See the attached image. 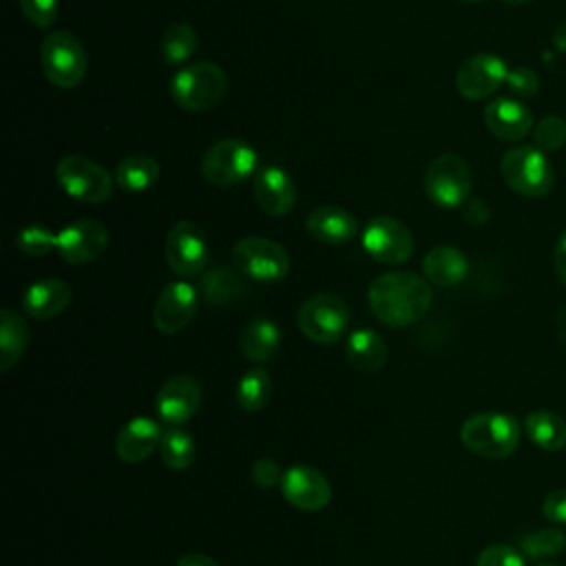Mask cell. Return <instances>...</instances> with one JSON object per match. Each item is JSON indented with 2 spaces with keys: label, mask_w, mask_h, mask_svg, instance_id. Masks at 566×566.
<instances>
[{
  "label": "cell",
  "mask_w": 566,
  "mask_h": 566,
  "mask_svg": "<svg viewBox=\"0 0 566 566\" xmlns=\"http://www.w3.org/2000/svg\"><path fill=\"white\" fill-rule=\"evenodd\" d=\"M367 301L380 323L389 327H405L429 312L433 292L422 276L396 270L371 281Z\"/></svg>",
  "instance_id": "obj_1"
},
{
  "label": "cell",
  "mask_w": 566,
  "mask_h": 566,
  "mask_svg": "<svg viewBox=\"0 0 566 566\" xmlns=\"http://www.w3.org/2000/svg\"><path fill=\"white\" fill-rule=\"evenodd\" d=\"M520 424L513 416L502 411H480L469 416L460 427L462 444L482 458H509L520 444Z\"/></svg>",
  "instance_id": "obj_2"
},
{
  "label": "cell",
  "mask_w": 566,
  "mask_h": 566,
  "mask_svg": "<svg viewBox=\"0 0 566 566\" xmlns=\"http://www.w3.org/2000/svg\"><path fill=\"white\" fill-rule=\"evenodd\" d=\"M500 172L511 190L528 199L548 195L555 181V172L546 153L528 144L509 148L500 159Z\"/></svg>",
  "instance_id": "obj_3"
},
{
  "label": "cell",
  "mask_w": 566,
  "mask_h": 566,
  "mask_svg": "<svg viewBox=\"0 0 566 566\" xmlns=\"http://www.w3.org/2000/svg\"><path fill=\"white\" fill-rule=\"evenodd\" d=\"M471 186V168L464 157L455 153H442L433 157L424 168V195L440 208H460L469 199Z\"/></svg>",
  "instance_id": "obj_4"
},
{
  "label": "cell",
  "mask_w": 566,
  "mask_h": 566,
  "mask_svg": "<svg viewBox=\"0 0 566 566\" xmlns=\"http://www.w3.org/2000/svg\"><path fill=\"white\" fill-rule=\"evenodd\" d=\"M226 93V73L219 64L195 62L179 69L170 80L172 99L186 111H208Z\"/></svg>",
  "instance_id": "obj_5"
},
{
  "label": "cell",
  "mask_w": 566,
  "mask_h": 566,
  "mask_svg": "<svg viewBox=\"0 0 566 566\" xmlns=\"http://www.w3.org/2000/svg\"><path fill=\"white\" fill-rule=\"evenodd\" d=\"M256 164L259 155L248 142L239 137H228L219 139L206 150L201 159V175L208 184L228 188L256 175Z\"/></svg>",
  "instance_id": "obj_6"
},
{
  "label": "cell",
  "mask_w": 566,
  "mask_h": 566,
  "mask_svg": "<svg viewBox=\"0 0 566 566\" xmlns=\"http://www.w3.org/2000/svg\"><path fill=\"white\" fill-rule=\"evenodd\" d=\"M349 305L329 292H321L301 303L296 312V327L318 345L336 343L349 327Z\"/></svg>",
  "instance_id": "obj_7"
},
{
  "label": "cell",
  "mask_w": 566,
  "mask_h": 566,
  "mask_svg": "<svg viewBox=\"0 0 566 566\" xmlns=\"http://www.w3.org/2000/svg\"><path fill=\"white\" fill-rule=\"evenodd\" d=\"M40 62L44 77L57 88H73L86 75V51L69 31H53L42 40Z\"/></svg>",
  "instance_id": "obj_8"
},
{
  "label": "cell",
  "mask_w": 566,
  "mask_h": 566,
  "mask_svg": "<svg viewBox=\"0 0 566 566\" xmlns=\"http://www.w3.org/2000/svg\"><path fill=\"white\" fill-rule=\"evenodd\" d=\"M55 179L69 197L84 203H102L113 195L111 172L82 155L62 157L55 164Z\"/></svg>",
  "instance_id": "obj_9"
},
{
  "label": "cell",
  "mask_w": 566,
  "mask_h": 566,
  "mask_svg": "<svg viewBox=\"0 0 566 566\" xmlns=\"http://www.w3.org/2000/svg\"><path fill=\"white\" fill-rule=\"evenodd\" d=\"M232 263L234 268L261 283H276L285 279L290 270V256L287 250L265 237H243L232 248Z\"/></svg>",
  "instance_id": "obj_10"
},
{
  "label": "cell",
  "mask_w": 566,
  "mask_h": 566,
  "mask_svg": "<svg viewBox=\"0 0 566 566\" xmlns=\"http://www.w3.org/2000/svg\"><path fill=\"white\" fill-rule=\"evenodd\" d=\"M363 248L378 263L400 265L413 254V234L396 217L378 214L363 230Z\"/></svg>",
  "instance_id": "obj_11"
},
{
  "label": "cell",
  "mask_w": 566,
  "mask_h": 566,
  "mask_svg": "<svg viewBox=\"0 0 566 566\" xmlns=\"http://www.w3.org/2000/svg\"><path fill=\"white\" fill-rule=\"evenodd\" d=\"M168 268L179 276L201 274L208 265L210 248L203 230L192 221H177L164 245Z\"/></svg>",
  "instance_id": "obj_12"
},
{
  "label": "cell",
  "mask_w": 566,
  "mask_h": 566,
  "mask_svg": "<svg viewBox=\"0 0 566 566\" xmlns=\"http://www.w3.org/2000/svg\"><path fill=\"white\" fill-rule=\"evenodd\" d=\"M509 75L506 62L495 53H475L467 57L455 73V91L467 99L491 97Z\"/></svg>",
  "instance_id": "obj_13"
},
{
  "label": "cell",
  "mask_w": 566,
  "mask_h": 566,
  "mask_svg": "<svg viewBox=\"0 0 566 566\" xmlns=\"http://www.w3.org/2000/svg\"><path fill=\"white\" fill-rule=\"evenodd\" d=\"M108 245V230L97 219H77L57 232V252L66 263L95 261Z\"/></svg>",
  "instance_id": "obj_14"
},
{
  "label": "cell",
  "mask_w": 566,
  "mask_h": 566,
  "mask_svg": "<svg viewBox=\"0 0 566 566\" xmlns=\"http://www.w3.org/2000/svg\"><path fill=\"white\" fill-rule=\"evenodd\" d=\"M281 493L294 509L301 511H321L332 500V486L327 478L310 464L290 467L283 473Z\"/></svg>",
  "instance_id": "obj_15"
},
{
  "label": "cell",
  "mask_w": 566,
  "mask_h": 566,
  "mask_svg": "<svg viewBox=\"0 0 566 566\" xmlns=\"http://www.w3.org/2000/svg\"><path fill=\"white\" fill-rule=\"evenodd\" d=\"M197 314V290L188 281L168 283L155 303L153 325L161 334H177Z\"/></svg>",
  "instance_id": "obj_16"
},
{
  "label": "cell",
  "mask_w": 566,
  "mask_h": 566,
  "mask_svg": "<svg viewBox=\"0 0 566 566\" xmlns=\"http://www.w3.org/2000/svg\"><path fill=\"white\" fill-rule=\"evenodd\" d=\"M199 402H201V387L197 378L188 374H177L159 387L155 409L164 422L177 427L188 422L197 413Z\"/></svg>",
  "instance_id": "obj_17"
},
{
  "label": "cell",
  "mask_w": 566,
  "mask_h": 566,
  "mask_svg": "<svg viewBox=\"0 0 566 566\" xmlns=\"http://www.w3.org/2000/svg\"><path fill=\"white\" fill-rule=\"evenodd\" d=\"M486 128L502 142H520L533 130V113L517 97H495L484 106Z\"/></svg>",
  "instance_id": "obj_18"
},
{
  "label": "cell",
  "mask_w": 566,
  "mask_h": 566,
  "mask_svg": "<svg viewBox=\"0 0 566 566\" xmlns=\"http://www.w3.org/2000/svg\"><path fill=\"white\" fill-rule=\"evenodd\" d=\"M256 203L272 217H285L296 203V186L281 166H263L256 170L254 181Z\"/></svg>",
  "instance_id": "obj_19"
},
{
  "label": "cell",
  "mask_w": 566,
  "mask_h": 566,
  "mask_svg": "<svg viewBox=\"0 0 566 566\" xmlns=\"http://www.w3.org/2000/svg\"><path fill=\"white\" fill-rule=\"evenodd\" d=\"M161 436H164V429L155 418L137 416L119 429L115 440V453L122 462H128V464L142 462L155 453V449L161 442Z\"/></svg>",
  "instance_id": "obj_20"
},
{
  "label": "cell",
  "mask_w": 566,
  "mask_h": 566,
  "mask_svg": "<svg viewBox=\"0 0 566 566\" xmlns=\"http://www.w3.org/2000/svg\"><path fill=\"white\" fill-rule=\"evenodd\" d=\"M305 230L316 241H323L329 245H343L356 237L358 223L349 210H345L340 206L325 203V206H318L307 212Z\"/></svg>",
  "instance_id": "obj_21"
},
{
  "label": "cell",
  "mask_w": 566,
  "mask_h": 566,
  "mask_svg": "<svg viewBox=\"0 0 566 566\" xmlns=\"http://www.w3.org/2000/svg\"><path fill=\"white\" fill-rule=\"evenodd\" d=\"M71 303V285L62 279H42L27 287L22 307L38 321H49L62 314Z\"/></svg>",
  "instance_id": "obj_22"
},
{
  "label": "cell",
  "mask_w": 566,
  "mask_h": 566,
  "mask_svg": "<svg viewBox=\"0 0 566 566\" xmlns=\"http://www.w3.org/2000/svg\"><path fill=\"white\" fill-rule=\"evenodd\" d=\"M422 272L427 281L440 287H453L467 279L469 261L464 252L453 245H436L424 254Z\"/></svg>",
  "instance_id": "obj_23"
},
{
  "label": "cell",
  "mask_w": 566,
  "mask_h": 566,
  "mask_svg": "<svg viewBox=\"0 0 566 566\" xmlns=\"http://www.w3.org/2000/svg\"><path fill=\"white\" fill-rule=\"evenodd\" d=\"M199 290L210 305H232L250 292L241 272L226 265L208 268L199 279Z\"/></svg>",
  "instance_id": "obj_24"
},
{
  "label": "cell",
  "mask_w": 566,
  "mask_h": 566,
  "mask_svg": "<svg viewBox=\"0 0 566 566\" xmlns=\"http://www.w3.org/2000/svg\"><path fill=\"white\" fill-rule=\"evenodd\" d=\"M281 345V329L270 318H252L245 323L239 336L241 354L252 363H268Z\"/></svg>",
  "instance_id": "obj_25"
},
{
  "label": "cell",
  "mask_w": 566,
  "mask_h": 566,
  "mask_svg": "<svg viewBox=\"0 0 566 566\" xmlns=\"http://www.w3.org/2000/svg\"><path fill=\"white\" fill-rule=\"evenodd\" d=\"M345 356L360 371H378L387 363V345L374 329H356L349 334Z\"/></svg>",
  "instance_id": "obj_26"
},
{
  "label": "cell",
  "mask_w": 566,
  "mask_h": 566,
  "mask_svg": "<svg viewBox=\"0 0 566 566\" xmlns=\"http://www.w3.org/2000/svg\"><path fill=\"white\" fill-rule=\"evenodd\" d=\"M27 345H29L27 321L11 307H4L0 312V371H9L22 358Z\"/></svg>",
  "instance_id": "obj_27"
},
{
  "label": "cell",
  "mask_w": 566,
  "mask_h": 566,
  "mask_svg": "<svg viewBox=\"0 0 566 566\" xmlns=\"http://www.w3.org/2000/svg\"><path fill=\"white\" fill-rule=\"evenodd\" d=\"M524 431L531 442L544 451H559L566 447V422L555 411L535 409L526 413Z\"/></svg>",
  "instance_id": "obj_28"
},
{
  "label": "cell",
  "mask_w": 566,
  "mask_h": 566,
  "mask_svg": "<svg viewBox=\"0 0 566 566\" xmlns=\"http://www.w3.org/2000/svg\"><path fill=\"white\" fill-rule=\"evenodd\" d=\"M159 179V164L150 155H128L115 168V184L126 192H144Z\"/></svg>",
  "instance_id": "obj_29"
},
{
  "label": "cell",
  "mask_w": 566,
  "mask_h": 566,
  "mask_svg": "<svg viewBox=\"0 0 566 566\" xmlns=\"http://www.w3.org/2000/svg\"><path fill=\"white\" fill-rule=\"evenodd\" d=\"M237 402L243 411H261L272 398L270 371L261 365L248 369L237 382Z\"/></svg>",
  "instance_id": "obj_30"
},
{
  "label": "cell",
  "mask_w": 566,
  "mask_h": 566,
  "mask_svg": "<svg viewBox=\"0 0 566 566\" xmlns=\"http://www.w3.org/2000/svg\"><path fill=\"white\" fill-rule=\"evenodd\" d=\"M197 31L186 22L170 24L159 38V53L168 64H181L197 51Z\"/></svg>",
  "instance_id": "obj_31"
},
{
  "label": "cell",
  "mask_w": 566,
  "mask_h": 566,
  "mask_svg": "<svg viewBox=\"0 0 566 566\" xmlns=\"http://www.w3.org/2000/svg\"><path fill=\"white\" fill-rule=\"evenodd\" d=\"M195 453H197V447L188 431L179 427L164 431L159 442V458L168 469H175V471L188 469L195 460Z\"/></svg>",
  "instance_id": "obj_32"
},
{
  "label": "cell",
  "mask_w": 566,
  "mask_h": 566,
  "mask_svg": "<svg viewBox=\"0 0 566 566\" xmlns=\"http://www.w3.org/2000/svg\"><path fill=\"white\" fill-rule=\"evenodd\" d=\"M517 548L528 559H548L566 548V535L557 526L522 533L517 537Z\"/></svg>",
  "instance_id": "obj_33"
},
{
  "label": "cell",
  "mask_w": 566,
  "mask_h": 566,
  "mask_svg": "<svg viewBox=\"0 0 566 566\" xmlns=\"http://www.w3.org/2000/svg\"><path fill=\"white\" fill-rule=\"evenodd\" d=\"M18 248L29 256H44L51 250H57V232H51L44 226H27L15 237Z\"/></svg>",
  "instance_id": "obj_34"
},
{
  "label": "cell",
  "mask_w": 566,
  "mask_h": 566,
  "mask_svg": "<svg viewBox=\"0 0 566 566\" xmlns=\"http://www.w3.org/2000/svg\"><path fill=\"white\" fill-rule=\"evenodd\" d=\"M533 142L539 150L553 153L566 144V119L559 115H546L533 126Z\"/></svg>",
  "instance_id": "obj_35"
},
{
  "label": "cell",
  "mask_w": 566,
  "mask_h": 566,
  "mask_svg": "<svg viewBox=\"0 0 566 566\" xmlns=\"http://www.w3.org/2000/svg\"><path fill=\"white\" fill-rule=\"evenodd\" d=\"M475 566H526L520 548L509 544H489L475 557Z\"/></svg>",
  "instance_id": "obj_36"
},
{
  "label": "cell",
  "mask_w": 566,
  "mask_h": 566,
  "mask_svg": "<svg viewBox=\"0 0 566 566\" xmlns=\"http://www.w3.org/2000/svg\"><path fill=\"white\" fill-rule=\"evenodd\" d=\"M504 84L513 97H531L539 91V75L531 66H515L509 69Z\"/></svg>",
  "instance_id": "obj_37"
},
{
  "label": "cell",
  "mask_w": 566,
  "mask_h": 566,
  "mask_svg": "<svg viewBox=\"0 0 566 566\" xmlns=\"http://www.w3.org/2000/svg\"><path fill=\"white\" fill-rule=\"evenodd\" d=\"M18 4L22 15L40 29H46L55 22L57 0H18Z\"/></svg>",
  "instance_id": "obj_38"
},
{
  "label": "cell",
  "mask_w": 566,
  "mask_h": 566,
  "mask_svg": "<svg viewBox=\"0 0 566 566\" xmlns=\"http://www.w3.org/2000/svg\"><path fill=\"white\" fill-rule=\"evenodd\" d=\"M250 475H252L254 484H256V486H261V489L281 486V480H283L281 467H279L272 458H259V460L252 464Z\"/></svg>",
  "instance_id": "obj_39"
},
{
  "label": "cell",
  "mask_w": 566,
  "mask_h": 566,
  "mask_svg": "<svg viewBox=\"0 0 566 566\" xmlns=\"http://www.w3.org/2000/svg\"><path fill=\"white\" fill-rule=\"evenodd\" d=\"M542 513L553 524H566V486H557L546 493L542 502Z\"/></svg>",
  "instance_id": "obj_40"
},
{
  "label": "cell",
  "mask_w": 566,
  "mask_h": 566,
  "mask_svg": "<svg viewBox=\"0 0 566 566\" xmlns=\"http://www.w3.org/2000/svg\"><path fill=\"white\" fill-rule=\"evenodd\" d=\"M462 217L471 223V226H482L491 219V208L484 199L480 197H469L464 203H462Z\"/></svg>",
  "instance_id": "obj_41"
},
{
  "label": "cell",
  "mask_w": 566,
  "mask_h": 566,
  "mask_svg": "<svg viewBox=\"0 0 566 566\" xmlns=\"http://www.w3.org/2000/svg\"><path fill=\"white\" fill-rule=\"evenodd\" d=\"M553 270L562 285H566V230L557 237L553 248Z\"/></svg>",
  "instance_id": "obj_42"
},
{
  "label": "cell",
  "mask_w": 566,
  "mask_h": 566,
  "mask_svg": "<svg viewBox=\"0 0 566 566\" xmlns=\"http://www.w3.org/2000/svg\"><path fill=\"white\" fill-rule=\"evenodd\" d=\"M177 566H219V562L203 553H186L184 557H179Z\"/></svg>",
  "instance_id": "obj_43"
},
{
  "label": "cell",
  "mask_w": 566,
  "mask_h": 566,
  "mask_svg": "<svg viewBox=\"0 0 566 566\" xmlns=\"http://www.w3.org/2000/svg\"><path fill=\"white\" fill-rule=\"evenodd\" d=\"M553 44L557 46V51L566 53V20L555 29V35H553Z\"/></svg>",
  "instance_id": "obj_44"
},
{
  "label": "cell",
  "mask_w": 566,
  "mask_h": 566,
  "mask_svg": "<svg viewBox=\"0 0 566 566\" xmlns=\"http://www.w3.org/2000/svg\"><path fill=\"white\" fill-rule=\"evenodd\" d=\"M502 2H506V4H526L528 0H502Z\"/></svg>",
  "instance_id": "obj_45"
},
{
  "label": "cell",
  "mask_w": 566,
  "mask_h": 566,
  "mask_svg": "<svg viewBox=\"0 0 566 566\" xmlns=\"http://www.w3.org/2000/svg\"><path fill=\"white\" fill-rule=\"evenodd\" d=\"M460 2H471L473 4V2H482V0H460Z\"/></svg>",
  "instance_id": "obj_46"
},
{
  "label": "cell",
  "mask_w": 566,
  "mask_h": 566,
  "mask_svg": "<svg viewBox=\"0 0 566 566\" xmlns=\"http://www.w3.org/2000/svg\"><path fill=\"white\" fill-rule=\"evenodd\" d=\"M539 566H555V564H539Z\"/></svg>",
  "instance_id": "obj_47"
}]
</instances>
